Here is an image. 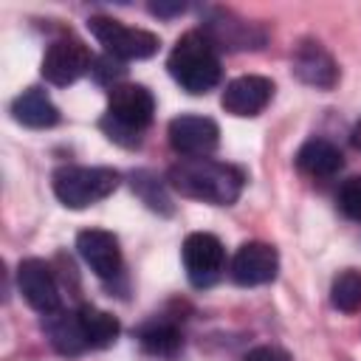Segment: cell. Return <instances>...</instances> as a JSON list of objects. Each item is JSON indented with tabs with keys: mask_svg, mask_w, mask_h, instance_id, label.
<instances>
[{
	"mask_svg": "<svg viewBox=\"0 0 361 361\" xmlns=\"http://www.w3.org/2000/svg\"><path fill=\"white\" fill-rule=\"evenodd\" d=\"M39 71H42L45 82H51L56 87H68L76 79H82L87 71H93V56L82 39L59 37L48 45Z\"/></svg>",
	"mask_w": 361,
	"mask_h": 361,
	"instance_id": "7",
	"label": "cell"
},
{
	"mask_svg": "<svg viewBox=\"0 0 361 361\" xmlns=\"http://www.w3.org/2000/svg\"><path fill=\"white\" fill-rule=\"evenodd\" d=\"M350 141H353V147L361 152V118L355 121V127H353V133H350Z\"/></svg>",
	"mask_w": 361,
	"mask_h": 361,
	"instance_id": "26",
	"label": "cell"
},
{
	"mask_svg": "<svg viewBox=\"0 0 361 361\" xmlns=\"http://www.w3.org/2000/svg\"><path fill=\"white\" fill-rule=\"evenodd\" d=\"M133 192H135L152 212L172 214V200H169V195L164 192V186L158 183L155 175H149V172H133Z\"/></svg>",
	"mask_w": 361,
	"mask_h": 361,
	"instance_id": "21",
	"label": "cell"
},
{
	"mask_svg": "<svg viewBox=\"0 0 361 361\" xmlns=\"http://www.w3.org/2000/svg\"><path fill=\"white\" fill-rule=\"evenodd\" d=\"M330 302L341 313L361 310V271H355V268L341 271L330 285Z\"/></svg>",
	"mask_w": 361,
	"mask_h": 361,
	"instance_id": "20",
	"label": "cell"
},
{
	"mask_svg": "<svg viewBox=\"0 0 361 361\" xmlns=\"http://www.w3.org/2000/svg\"><path fill=\"white\" fill-rule=\"evenodd\" d=\"M79 316V327H82V336L87 341V350H104L110 347L116 338H118V319L107 310H99L93 305H82L76 310Z\"/></svg>",
	"mask_w": 361,
	"mask_h": 361,
	"instance_id": "18",
	"label": "cell"
},
{
	"mask_svg": "<svg viewBox=\"0 0 361 361\" xmlns=\"http://www.w3.org/2000/svg\"><path fill=\"white\" fill-rule=\"evenodd\" d=\"M149 11L158 14V17H175V14L186 11V3H152Z\"/></svg>",
	"mask_w": 361,
	"mask_h": 361,
	"instance_id": "25",
	"label": "cell"
},
{
	"mask_svg": "<svg viewBox=\"0 0 361 361\" xmlns=\"http://www.w3.org/2000/svg\"><path fill=\"white\" fill-rule=\"evenodd\" d=\"M274 96V82L265 79V76H257V73H245V76H237L226 85L223 96H220V104L226 113L231 116H257L265 110V104L271 102Z\"/></svg>",
	"mask_w": 361,
	"mask_h": 361,
	"instance_id": "13",
	"label": "cell"
},
{
	"mask_svg": "<svg viewBox=\"0 0 361 361\" xmlns=\"http://www.w3.org/2000/svg\"><path fill=\"white\" fill-rule=\"evenodd\" d=\"M166 180L180 195L212 206H231L245 186L243 169L212 158H180L169 166Z\"/></svg>",
	"mask_w": 361,
	"mask_h": 361,
	"instance_id": "1",
	"label": "cell"
},
{
	"mask_svg": "<svg viewBox=\"0 0 361 361\" xmlns=\"http://www.w3.org/2000/svg\"><path fill=\"white\" fill-rule=\"evenodd\" d=\"M276 271H279V254L274 245L268 243H243L237 248V254L231 257V265H228V274L237 285L243 288H257V285H265L271 279H276Z\"/></svg>",
	"mask_w": 361,
	"mask_h": 361,
	"instance_id": "10",
	"label": "cell"
},
{
	"mask_svg": "<svg viewBox=\"0 0 361 361\" xmlns=\"http://www.w3.org/2000/svg\"><path fill=\"white\" fill-rule=\"evenodd\" d=\"M87 28L104 45V51L110 56L121 59V62H127V59H149L161 45V39L152 31L130 28V25L113 20V17H90Z\"/></svg>",
	"mask_w": 361,
	"mask_h": 361,
	"instance_id": "5",
	"label": "cell"
},
{
	"mask_svg": "<svg viewBox=\"0 0 361 361\" xmlns=\"http://www.w3.org/2000/svg\"><path fill=\"white\" fill-rule=\"evenodd\" d=\"M293 73L299 82L316 87V90H330L338 82V68L327 48L316 39H302L293 51Z\"/></svg>",
	"mask_w": 361,
	"mask_h": 361,
	"instance_id": "14",
	"label": "cell"
},
{
	"mask_svg": "<svg viewBox=\"0 0 361 361\" xmlns=\"http://www.w3.org/2000/svg\"><path fill=\"white\" fill-rule=\"evenodd\" d=\"M166 68H169V76L192 96L209 93L223 73L217 48L209 42L203 31H186L169 51Z\"/></svg>",
	"mask_w": 361,
	"mask_h": 361,
	"instance_id": "2",
	"label": "cell"
},
{
	"mask_svg": "<svg viewBox=\"0 0 361 361\" xmlns=\"http://www.w3.org/2000/svg\"><path fill=\"white\" fill-rule=\"evenodd\" d=\"M166 135H169V144H172V149L178 155H183V158H206L220 141V127L209 116L186 113V116H175L169 121Z\"/></svg>",
	"mask_w": 361,
	"mask_h": 361,
	"instance_id": "8",
	"label": "cell"
},
{
	"mask_svg": "<svg viewBox=\"0 0 361 361\" xmlns=\"http://www.w3.org/2000/svg\"><path fill=\"white\" fill-rule=\"evenodd\" d=\"M11 116L25 127L45 130L59 121V107L51 102V96L42 87H28L11 102Z\"/></svg>",
	"mask_w": 361,
	"mask_h": 361,
	"instance_id": "16",
	"label": "cell"
},
{
	"mask_svg": "<svg viewBox=\"0 0 361 361\" xmlns=\"http://www.w3.org/2000/svg\"><path fill=\"white\" fill-rule=\"evenodd\" d=\"M76 251L99 279H113L121 274V248H118V237L113 231H104V228L79 231Z\"/></svg>",
	"mask_w": 361,
	"mask_h": 361,
	"instance_id": "12",
	"label": "cell"
},
{
	"mask_svg": "<svg viewBox=\"0 0 361 361\" xmlns=\"http://www.w3.org/2000/svg\"><path fill=\"white\" fill-rule=\"evenodd\" d=\"M296 166L310 178H333L341 172L344 155L327 138H307L296 152Z\"/></svg>",
	"mask_w": 361,
	"mask_h": 361,
	"instance_id": "15",
	"label": "cell"
},
{
	"mask_svg": "<svg viewBox=\"0 0 361 361\" xmlns=\"http://www.w3.org/2000/svg\"><path fill=\"white\" fill-rule=\"evenodd\" d=\"M203 34L209 37V42L214 48H226V51H243V48H262L265 42V31L257 23H248L231 11L214 8L206 23H203Z\"/></svg>",
	"mask_w": 361,
	"mask_h": 361,
	"instance_id": "9",
	"label": "cell"
},
{
	"mask_svg": "<svg viewBox=\"0 0 361 361\" xmlns=\"http://www.w3.org/2000/svg\"><path fill=\"white\" fill-rule=\"evenodd\" d=\"M42 330H45L48 341L54 344V350L62 353V355H79V353L87 350V341H85V336H82L76 310H73V313H68V310L48 313V316L42 319Z\"/></svg>",
	"mask_w": 361,
	"mask_h": 361,
	"instance_id": "17",
	"label": "cell"
},
{
	"mask_svg": "<svg viewBox=\"0 0 361 361\" xmlns=\"http://www.w3.org/2000/svg\"><path fill=\"white\" fill-rule=\"evenodd\" d=\"M121 175L110 166H62L54 172V195L68 209H87L116 192Z\"/></svg>",
	"mask_w": 361,
	"mask_h": 361,
	"instance_id": "4",
	"label": "cell"
},
{
	"mask_svg": "<svg viewBox=\"0 0 361 361\" xmlns=\"http://www.w3.org/2000/svg\"><path fill=\"white\" fill-rule=\"evenodd\" d=\"M124 62L121 59H116V56H110V54H104L102 59H96L93 62V76L99 79V82H104V85H110V87H116V85H121V76H124Z\"/></svg>",
	"mask_w": 361,
	"mask_h": 361,
	"instance_id": "23",
	"label": "cell"
},
{
	"mask_svg": "<svg viewBox=\"0 0 361 361\" xmlns=\"http://www.w3.org/2000/svg\"><path fill=\"white\" fill-rule=\"evenodd\" d=\"M180 257H183V271H186V279L195 285V288H212L220 276H223V268H226V248L223 243L209 234V231H195L183 240V248H180Z\"/></svg>",
	"mask_w": 361,
	"mask_h": 361,
	"instance_id": "6",
	"label": "cell"
},
{
	"mask_svg": "<svg viewBox=\"0 0 361 361\" xmlns=\"http://www.w3.org/2000/svg\"><path fill=\"white\" fill-rule=\"evenodd\" d=\"M17 288L23 293V299L42 316L62 310L59 307V288L56 279L51 274V268L42 259H23L17 265Z\"/></svg>",
	"mask_w": 361,
	"mask_h": 361,
	"instance_id": "11",
	"label": "cell"
},
{
	"mask_svg": "<svg viewBox=\"0 0 361 361\" xmlns=\"http://www.w3.org/2000/svg\"><path fill=\"white\" fill-rule=\"evenodd\" d=\"M138 341L149 355H158V358H172L183 347L180 330L172 322H149V324H144L141 333H138Z\"/></svg>",
	"mask_w": 361,
	"mask_h": 361,
	"instance_id": "19",
	"label": "cell"
},
{
	"mask_svg": "<svg viewBox=\"0 0 361 361\" xmlns=\"http://www.w3.org/2000/svg\"><path fill=\"white\" fill-rule=\"evenodd\" d=\"M338 209L350 220L361 223V175H355V178L341 183V189H338Z\"/></svg>",
	"mask_w": 361,
	"mask_h": 361,
	"instance_id": "22",
	"label": "cell"
},
{
	"mask_svg": "<svg viewBox=\"0 0 361 361\" xmlns=\"http://www.w3.org/2000/svg\"><path fill=\"white\" fill-rule=\"evenodd\" d=\"M155 116V99L144 85H116L107 93V113L102 130L121 147H138L141 133Z\"/></svg>",
	"mask_w": 361,
	"mask_h": 361,
	"instance_id": "3",
	"label": "cell"
},
{
	"mask_svg": "<svg viewBox=\"0 0 361 361\" xmlns=\"http://www.w3.org/2000/svg\"><path fill=\"white\" fill-rule=\"evenodd\" d=\"M243 361H290V358H288V353H282L279 347L262 344V347H254V350H248Z\"/></svg>",
	"mask_w": 361,
	"mask_h": 361,
	"instance_id": "24",
	"label": "cell"
}]
</instances>
